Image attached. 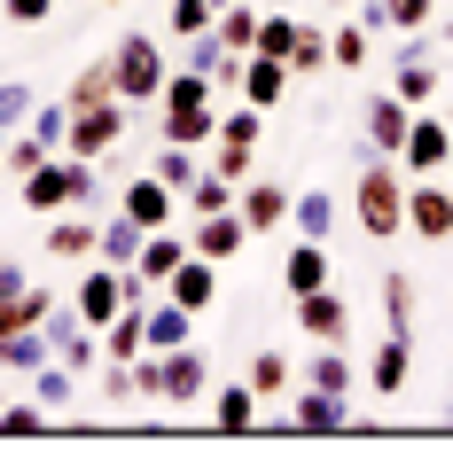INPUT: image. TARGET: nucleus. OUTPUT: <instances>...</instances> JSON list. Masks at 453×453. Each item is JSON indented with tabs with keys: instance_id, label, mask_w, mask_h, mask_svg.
<instances>
[{
	"instance_id": "obj_1",
	"label": "nucleus",
	"mask_w": 453,
	"mask_h": 453,
	"mask_svg": "<svg viewBox=\"0 0 453 453\" xmlns=\"http://www.w3.org/2000/svg\"><path fill=\"white\" fill-rule=\"evenodd\" d=\"M352 219H360V234H375V242L407 234V165H399V157H367L360 165V180H352Z\"/></svg>"
},
{
	"instance_id": "obj_2",
	"label": "nucleus",
	"mask_w": 453,
	"mask_h": 453,
	"mask_svg": "<svg viewBox=\"0 0 453 453\" xmlns=\"http://www.w3.org/2000/svg\"><path fill=\"white\" fill-rule=\"evenodd\" d=\"M134 391H141V399H157V407H188V399H203V391H211V360H203L196 344L141 352V360H134Z\"/></svg>"
},
{
	"instance_id": "obj_3",
	"label": "nucleus",
	"mask_w": 453,
	"mask_h": 453,
	"mask_svg": "<svg viewBox=\"0 0 453 453\" xmlns=\"http://www.w3.org/2000/svg\"><path fill=\"white\" fill-rule=\"evenodd\" d=\"M110 79H118V102H157L165 94V47L149 32H126L110 47Z\"/></svg>"
},
{
	"instance_id": "obj_4",
	"label": "nucleus",
	"mask_w": 453,
	"mask_h": 453,
	"mask_svg": "<svg viewBox=\"0 0 453 453\" xmlns=\"http://www.w3.org/2000/svg\"><path fill=\"white\" fill-rule=\"evenodd\" d=\"M126 141V102L110 94V102H94V110H71V134H63V157H87V165H102L110 149Z\"/></svg>"
},
{
	"instance_id": "obj_5",
	"label": "nucleus",
	"mask_w": 453,
	"mask_h": 453,
	"mask_svg": "<svg viewBox=\"0 0 453 453\" xmlns=\"http://www.w3.org/2000/svg\"><path fill=\"white\" fill-rule=\"evenodd\" d=\"M118 211H126L141 234H157V226H180V188H165L157 173H141V180L118 188Z\"/></svg>"
},
{
	"instance_id": "obj_6",
	"label": "nucleus",
	"mask_w": 453,
	"mask_h": 453,
	"mask_svg": "<svg viewBox=\"0 0 453 453\" xmlns=\"http://www.w3.org/2000/svg\"><path fill=\"white\" fill-rule=\"evenodd\" d=\"M399 165H407L414 180H422V173H446V165H453V126H446V118H430V110H414L407 141H399Z\"/></svg>"
},
{
	"instance_id": "obj_7",
	"label": "nucleus",
	"mask_w": 453,
	"mask_h": 453,
	"mask_svg": "<svg viewBox=\"0 0 453 453\" xmlns=\"http://www.w3.org/2000/svg\"><path fill=\"white\" fill-rule=\"evenodd\" d=\"M289 313H297V336H313V344H344V336H352V297H344V289L289 297Z\"/></svg>"
},
{
	"instance_id": "obj_8",
	"label": "nucleus",
	"mask_w": 453,
	"mask_h": 453,
	"mask_svg": "<svg viewBox=\"0 0 453 453\" xmlns=\"http://www.w3.org/2000/svg\"><path fill=\"white\" fill-rule=\"evenodd\" d=\"M344 430H352V399L305 383V399L289 407V438H344Z\"/></svg>"
},
{
	"instance_id": "obj_9",
	"label": "nucleus",
	"mask_w": 453,
	"mask_h": 453,
	"mask_svg": "<svg viewBox=\"0 0 453 453\" xmlns=\"http://www.w3.org/2000/svg\"><path fill=\"white\" fill-rule=\"evenodd\" d=\"M242 242H250L242 211H203V219H188V250H196V258H211V266H234V258H242Z\"/></svg>"
},
{
	"instance_id": "obj_10",
	"label": "nucleus",
	"mask_w": 453,
	"mask_h": 453,
	"mask_svg": "<svg viewBox=\"0 0 453 453\" xmlns=\"http://www.w3.org/2000/svg\"><path fill=\"white\" fill-rule=\"evenodd\" d=\"M414 375V336H399V328H383V344L367 352V391L375 399H399Z\"/></svg>"
},
{
	"instance_id": "obj_11",
	"label": "nucleus",
	"mask_w": 453,
	"mask_h": 453,
	"mask_svg": "<svg viewBox=\"0 0 453 453\" xmlns=\"http://www.w3.org/2000/svg\"><path fill=\"white\" fill-rule=\"evenodd\" d=\"M407 102H399V94L383 87V94H367L360 102V134H367V149H375V157H399V141H407Z\"/></svg>"
},
{
	"instance_id": "obj_12",
	"label": "nucleus",
	"mask_w": 453,
	"mask_h": 453,
	"mask_svg": "<svg viewBox=\"0 0 453 453\" xmlns=\"http://www.w3.org/2000/svg\"><path fill=\"white\" fill-rule=\"evenodd\" d=\"M407 226L422 234V242H446V234H453V188H438L430 173L407 180Z\"/></svg>"
},
{
	"instance_id": "obj_13",
	"label": "nucleus",
	"mask_w": 453,
	"mask_h": 453,
	"mask_svg": "<svg viewBox=\"0 0 453 453\" xmlns=\"http://www.w3.org/2000/svg\"><path fill=\"white\" fill-rule=\"evenodd\" d=\"M47 352H55L63 367H79V375L102 360V344H94V328L79 320V305H55V313H47Z\"/></svg>"
},
{
	"instance_id": "obj_14",
	"label": "nucleus",
	"mask_w": 453,
	"mask_h": 453,
	"mask_svg": "<svg viewBox=\"0 0 453 453\" xmlns=\"http://www.w3.org/2000/svg\"><path fill=\"white\" fill-rule=\"evenodd\" d=\"M234 211H242L250 234H281V226H289V188L281 180H242L234 188Z\"/></svg>"
},
{
	"instance_id": "obj_15",
	"label": "nucleus",
	"mask_w": 453,
	"mask_h": 453,
	"mask_svg": "<svg viewBox=\"0 0 453 453\" xmlns=\"http://www.w3.org/2000/svg\"><path fill=\"white\" fill-rule=\"evenodd\" d=\"M289 79H297V71H289V63H281V55H242V102H250V110H281V102H289Z\"/></svg>"
},
{
	"instance_id": "obj_16",
	"label": "nucleus",
	"mask_w": 453,
	"mask_h": 453,
	"mask_svg": "<svg viewBox=\"0 0 453 453\" xmlns=\"http://www.w3.org/2000/svg\"><path fill=\"white\" fill-rule=\"evenodd\" d=\"M219 273H226V266H211V258H196V250H188L180 266H173V281H165V297L188 305V313H203V305H219Z\"/></svg>"
},
{
	"instance_id": "obj_17",
	"label": "nucleus",
	"mask_w": 453,
	"mask_h": 453,
	"mask_svg": "<svg viewBox=\"0 0 453 453\" xmlns=\"http://www.w3.org/2000/svg\"><path fill=\"white\" fill-rule=\"evenodd\" d=\"M157 141L211 149V141H219V102H196V110H157Z\"/></svg>"
},
{
	"instance_id": "obj_18",
	"label": "nucleus",
	"mask_w": 453,
	"mask_h": 453,
	"mask_svg": "<svg viewBox=\"0 0 453 453\" xmlns=\"http://www.w3.org/2000/svg\"><path fill=\"white\" fill-rule=\"evenodd\" d=\"M180 258H188V234H180V226H157V234H141V258H134V273L149 281V289H165Z\"/></svg>"
},
{
	"instance_id": "obj_19",
	"label": "nucleus",
	"mask_w": 453,
	"mask_h": 453,
	"mask_svg": "<svg viewBox=\"0 0 453 453\" xmlns=\"http://www.w3.org/2000/svg\"><path fill=\"white\" fill-rule=\"evenodd\" d=\"M281 281H289V297H313V289H328V242L297 234V242H289V258H281Z\"/></svg>"
},
{
	"instance_id": "obj_20",
	"label": "nucleus",
	"mask_w": 453,
	"mask_h": 453,
	"mask_svg": "<svg viewBox=\"0 0 453 453\" xmlns=\"http://www.w3.org/2000/svg\"><path fill=\"white\" fill-rule=\"evenodd\" d=\"M173 344H196V313L157 289V297H149V352H173Z\"/></svg>"
},
{
	"instance_id": "obj_21",
	"label": "nucleus",
	"mask_w": 453,
	"mask_h": 453,
	"mask_svg": "<svg viewBox=\"0 0 453 453\" xmlns=\"http://www.w3.org/2000/svg\"><path fill=\"white\" fill-rule=\"evenodd\" d=\"M94 234H102V211H87V219H55V226H47V258L87 266V258H94Z\"/></svg>"
},
{
	"instance_id": "obj_22",
	"label": "nucleus",
	"mask_w": 453,
	"mask_h": 453,
	"mask_svg": "<svg viewBox=\"0 0 453 453\" xmlns=\"http://www.w3.org/2000/svg\"><path fill=\"white\" fill-rule=\"evenodd\" d=\"M336 219H344V203H336L328 188H305V196H289V226H297V234L328 242V234H336Z\"/></svg>"
},
{
	"instance_id": "obj_23",
	"label": "nucleus",
	"mask_w": 453,
	"mask_h": 453,
	"mask_svg": "<svg viewBox=\"0 0 453 453\" xmlns=\"http://www.w3.org/2000/svg\"><path fill=\"white\" fill-rule=\"evenodd\" d=\"M211 422H219L226 438H250V430H258V391H250V383H226L219 399H211Z\"/></svg>"
},
{
	"instance_id": "obj_24",
	"label": "nucleus",
	"mask_w": 453,
	"mask_h": 453,
	"mask_svg": "<svg viewBox=\"0 0 453 453\" xmlns=\"http://www.w3.org/2000/svg\"><path fill=\"white\" fill-rule=\"evenodd\" d=\"M94 258H110V266H134L141 258V226L126 211H102V234H94Z\"/></svg>"
},
{
	"instance_id": "obj_25",
	"label": "nucleus",
	"mask_w": 453,
	"mask_h": 453,
	"mask_svg": "<svg viewBox=\"0 0 453 453\" xmlns=\"http://www.w3.org/2000/svg\"><path fill=\"white\" fill-rule=\"evenodd\" d=\"M32 399H40L47 414H55V407H71V399H79V367L40 360V367H32Z\"/></svg>"
},
{
	"instance_id": "obj_26",
	"label": "nucleus",
	"mask_w": 453,
	"mask_h": 453,
	"mask_svg": "<svg viewBox=\"0 0 453 453\" xmlns=\"http://www.w3.org/2000/svg\"><path fill=\"white\" fill-rule=\"evenodd\" d=\"M40 360H55V352H47V320H40V328H16V336H0V367H8V375H32Z\"/></svg>"
},
{
	"instance_id": "obj_27",
	"label": "nucleus",
	"mask_w": 453,
	"mask_h": 453,
	"mask_svg": "<svg viewBox=\"0 0 453 453\" xmlns=\"http://www.w3.org/2000/svg\"><path fill=\"white\" fill-rule=\"evenodd\" d=\"M203 211H234V180H219L211 165L196 173V188L180 196V219H203Z\"/></svg>"
},
{
	"instance_id": "obj_28",
	"label": "nucleus",
	"mask_w": 453,
	"mask_h": 453,
	"mask_svg": "<svg viewBox=\"0 0 453 453\" xmlns=\"http://www.w3.org/2000/svg\"><path fill=\"white\" fill-rule=\"evenodd\" d=\"M242 383H250V391H258V399H281V391H289V383H297V367H289V352H250V375H242Z\"/></svg>"
},
{
	"instance_id": "obj_29",
	"label": "nucleus",
	"mask_w": 453,
	"mask_h": 453,
	"mask_svg": "<svg viewBox=\"0 0 453 453\" xmlns=\"http://www.w3.org/2000/svg\"><path fill=\"white\" fill-rule=\"evenodd\" d=\"M149 173L188 196V188H196V173H203V157H196V149H180V141H157V165H149Z\"/></svg>"
},
{
	"instance_id": "obj_30",
	"label": "nucleus",
	"mask_w": 453,
	"mask_h": 453,
	"mask_svg": "<svg viewBox=\"0 0 453 453\" xmlns=\"http://www.w3.org/2000/svg\"><path fill=\"white\" fill-rule=\"evenodd\" d=\"M305 383H320V391H344V399H352V352H344V344H320L313 360H305Z\"/></svg>"
},
{
	"instance_id": "obj_31",
	"label": "nucleus",
	"mask_w": 453,
	"mask_h": 453,
	"mask_svg": "<svg viewBox=\"0 0 453 453\" xmlns=\"http://www.w3.org/2000/svg\"><path fill=\"white\" fill-rule=\"evenodd\" d=\"M110 94H118V79H110V55H102V63H87V71L63 87V110H94V102H110Z\"/></svg>"
},
{
	"instance_id": "obj_32",
	"label": "nucleus",
	"mask_w": 453,
	"mask_h": 453,
	"mask_svg": "<svg viewBox=\"0 0 453 453\" xmlns=\"http://www.w3.org/2000/svg\"><path fill=\"white\" fill-rule=\"evenodd\" d=\"M211 24H219V40L234 47V55H250V47H258V8H250V0H226Z\"/></svg>"
},
{
	"instance_id": "obj_33",
	"label": "nucleus",
	"mask_w": 453,
	"mask_h": 453,
	"mask_svg": "<svg viewBox=\"0 0 453 453\" xmlns=\"http://www.w3.org/2000/svg\"><path fill=\"white\" fill-rule=\"evenodd\" d=\"M367 47H375V32H367V24H336V32H328V63H336V71H360Z\"/></svg>"
},
{
	"instance_id": "obj_34",
	"label": "nucleus",
	"mask_w": 453,
	"mask_h": 453,
	"mask_svg": "<svg viewBox=\"0 0 453 453\" xmlns=\"http://www.w3.org/2000/svg\"><path fill=\"white\" fill-rule=\"evenodd\" d=\"M383 320L414 336V273H383Z\"/></svg>"
},
{
	"instance_id": "obj_35",
	"label": "nucleus",
	"mask_w": 453,
	"mask_h": 453,
	"mask_svg": "<svg viewBox=\"0 0 453 453\" xmlns=\"http://www.w3.org/2000/svg\"><path fill=\"white\" fill-rule=\"evenodd\" d=\"M211 16H219L211 0H165V32H173V40H196V32H211Z\"/></svg>"
},
{
	"instance_id": "obj_36",
	"label": "nucleus",
	"mask_w": 453,
	"mask_h": 453,
	"mask_svg": "<svg viewBox=\"0 0 453 453\" xmlns=\"http://www.w3.org/2000/svg\"><path fill=\"white\" fill-rule=\"evenodd\" d=\"M47 157H55V149H47V141L32 134V126H16V134H8V149H0V165H8V173H16V180H24V173H32V165H47Z\"/></svg>"
},
{
	"instance_id": "obj_37",
	"label": "nucleus",
	"mask_w": 453,
	"mask_h": 453,
	"mask_svg": "<svg viewBox=\"0 0 453 453\" xmlns=\"http://www.w3.org/2000/svg\"><path fill=\"white\" fill-rule=\"evenodd\" d=\"M289 71H297V79L328 71V32H320V24H297V47H289Z\"/></svg>"
},
{
	"instance_id": "obj_38",
	"label": "nucleus",
	"mask_w": 453,
	"mask_h": 453,
	"mask_svg": "<svg viewBox=\"0 0 453 453\" xmlns=\"http://www.w3.org/2000/svg\"><path fill=\"white\" fill-rule=\"evenodd\" d=\"M32 110H40V87L0 79V126H8V134H16V126H32Z\"/></svg>"
},
{
	"instance_id": "obj_39",
	"label": "nucleus",
	"mask_w": 453,
	"mask_h": 453,
	"mask_svg": "<svg viewBox=\"0 0 453 453\" xmlns=\"http://www.w3.org/2000/svg\"><path fill=\"white\" fill-rule=\"evenodd\" d=\"M258 134H266V110H219V141H234V149H258Z\"/></svg>"
},
{
	"instance_id": "obj_40",
	"label": "nucleus",
	"mask_w": 453,
	"mask_h": 453,
	"mask_svg": "<svg viewBox=\"0 0 453 453\" xmlns=\"http://www.w3.org/2000/svg\"><path fill=\"white\" fill-rule=\"evenodd\" d=\"M47 430V407H32V399H0V438H40Z\"/></svg>"
},
{
	"instance_id": "obj_41",
	"label": "nucleus",
	"mask_w": 453,
	"mask_h": 453,
	"mask_svg": "<svg viewBox=\"0 0 453 453\" xmlns=\"http://www.w3.org/2000/svg\"><path fill=\"white\" fill-rule=\"evenodd\" d=\"M289 47H297V24H289V16H258V47H250V55H281V63H289Z\"/></svg>"
},
{
	"instance_id": "obj_42",
	"label": "nucleus",
	"mask_w": 453,
	"mask_h": 453,
	"mask_svg": "<svg viewBox=\"0 0 453 453\" xmlns=\"http://www.w3.org/2000/svg\"><path fill=\"white\" fill-rule=\"evenodd\" d=\"M383 16H391V32H422V24H438V0H383Z\"/></svg>"
},
{
	"instance_id": "obj_43",
	"label": "nucleus",
	"mask_w": 453,
	"mask_h": 453,
	"mask_svg": "<svg viewBox=\"0 0 453 453\" xmlns=\"http://www.w3.org/2000/svg\"><path fill=\"white\" fill-rule=\"evenodd\" d=\"M203 157H211V173H219V180H250V149H234V141H211V149H203Z\"/></svg>"
},
{
	"instance_id": "obj_44",
	"label": "nucleus",
	"mask_w": 453,
	"mask_h": 453,
	"mask_svg": "<svg viewBox=\"0 0 453 453\" xmlns=\"http://www.w3.org/2000/svg\"><path fill=\"white\" fill-rule=\"evenodd\" d=\"M32 134H40L47 149H63V134H71V110H63V102H40V110H32Z\"/></svg>"
},
{
	"instance_id": "obj_45",
	"label": "nucleus",
	"mask_w": 453,
	"mask_h": 453,
	"mask_svg": "<svg viewBox=\"0 0 453 453\" xmlns=\"http://www.w3.org/2000/svg\"><path fill=\"white\" fill-rule=\"evenodd\" d=\"M102 399H110V407L141 399V391H134V367H126V360H110V367H102Z\"/></svg>"
},
{
	"instance_id": "obj_46",
	"label": "nucleus",
	"mask_w": 453,
	"mask_h": 453,
	"mask_svg": "<svg viewBox=\"0 0 453 453\" xmlns=\"http://www.w3.org/2000/svg\"><path fill=\"white\" fill-rule=\"evenodd\" d=\"M8 24H55V0H0Z\"/></svg>"
},
{
	"instance_id": "obj_47",
	"label": "nucleus",
	"mask_w": 453,
	"mask_h": 453,
	"mask_svg": "<svg viewBox=\"0 0 453 453\" xmlns=\"http://www.w3.org/2000/svg\"><path fill=\"white\" fill-rule=\"evenodd\" d=\"M16 289H32V273L16 266V258H0V297H16Z\"/></svg>"
},
{
	"instance_id": "obj_48",
	"label": "nucleus",
	"mask_w": 453,
	"mask_h": 453,
	"mask_svg": "<svg viewBox=\"0 0 453 453\" xmlns=\"http://www.w3.org/2000/svg\"><path fill=\"white\" fill-rule=\"evenodd\" d=\"M328 8H360V0H328Z\"/></svg>"
},
{
	"instance_id": "obj_49",
	"label": "nucleus",
	"mask_w": 453,
	"mask_h": 453,
	"mask_svg": "<svg viewBox=\"0 0 453 453\" xmlns=\"http://www.w3.org/2000/svg\"><path fill=\"white\" fill-rule=\"evenodd\" d=\"M94 8H126V0H94Z\"/></svg>"
},
{
	"instance_id": "obj_50",
	"label": "nucleus",
	"mask_w": 453,
	"mask_h": 453,
	"mask_svg": "<svg viewBox=\"0 0 453 453\" xmlns=\"http://www.w3.org/2000/svg\"><path fill=\"white\" fill-rule=\"evenodd\" d=\"M211 8H226V0H211Z\"/></svg>"
},
{
	"instance_id": "obj_51",
	"label": "nucleus",
	"mask_w": 453,
	"mask_h": 453,
	"mask_svg": "<svg viewBox=\"0 0 453 453\" xmlns=\"http://www.w3.org/2000/svg\"><path fill=\"white\" fill-rule=\"evenodd\" d=\"M446 188H453V180H446Z\"/></svg>"
}]
</instances>
